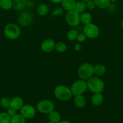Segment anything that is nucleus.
I'll use <instances>...</instances> for the list:
<instances>
[{"label":"nucleus","mask_w":123,"mask_h":123,"mask_svg":"<svg viewBox=\"0 0 123 123\" xmlns=\"http://www.w3.org/2000/svg\"><path fill=\"white\" fill-rule=\"evenodd\" d=\"M109 1H110V2H116L118 0H109Z\"/></svg>","instance_id":"37"},{"label":"nucleus","mask_w":123,"mask_h":123,"mask_svg":"<svg viewBox=\"0 0 123 123\" xmlns=\"http://www.w3.org/2000/svg\"><path fill=\"white\" fill-rule=\"evenodd\" d=\"M63 12V8L62 7H57L53 11V12L51 13V15L53 16H60L62 14Z\"/></svg>","instance_id":"29"},{"label":"nucleus","mask_w":123,"mask_h":123,"mask_svg":"<svg viewBox=\"0 0 123 123\" xmlns=\"http://www.w3.org/2000/svg\"><path fill=\"white\" fill-rule=\"evenodd\" d=\"M49 7L45 4H41L39 5L37 8V13L39 15L41 16H44L48 14L49 13Z\"/></svg>","instance_id":"20"},{"label":"nucleus","mask_w":123,"mask_h":123,"mask_svg":"<svg viewBox=\"0 0 123 123\" xmlns=\"http://www.w3.org/2000/svg\"><path fill=\"white\" fill-rule=\"evenodd\" d=\"M92 16L89 12H83L80 14V23L85 25L92 23Z\"/></svg>","instance_id":"18"},{"label":"nucleus","mask_w":123,"mask_h":123,"mask_svg":"<svg viewBox=\"0 0 123 123\" xmlns=\"http://www.w3.org/2000/svg\"><path fill=\"white\" fill-rule=\"evenodd\" d=\"M16 111H17L15 110V109H13V108H9L8 109H7V113L8 114V115H9L10 117H13L14 115H15L16 114H17Z\"/></svg>","instance_id":"32"},{"label":"nucleus","mask_w":123,"mask_h":123,"mask_svg":"<svg viewBox=\"0 0 123 123\" xmlns=\"http://www.w3.org/2000/svg\"><path fill=\"white\" fill-rule=\"evenodd\" d=\"M10 100L8 97H4L0 100V105L4 109H8L10 108Z\"/></svg>","instance_id":"27"},{"label":"nucleus","mask_w":123,"mask_h":123,"mask_svg":"<svg viewBox=\"0 0 123 123\" xmlns=\"http://www.w3.org/2000/svg\"><path fill=\"white\" fill-rule=\"evenodd\" d=\"M71 123L70 121H68V120H60L59 123Z\"/></svg>","instance_id":"36"},{"label":"nucleus","mask_w":123,"mask_h":123,"mask_svg":"<svg viewBox=\"0 0 123 123\" xmlns=\"http://www.w3.org/2000/svg\"><path fill=\"white\" fill-rule=\"evenodd\" d=\"M83 32L87 38L94 39L98 37L100 34V29L96 25L90 23L84 25L83 29Z\"/></svg>","instance_id":"7"},{"label":"nucleus","mask_w":123,"mask_h":123,"mask_svg":"<svg viewBox=\"0 0 123 123\" xmlns=\"http://www.w3.org/2000/svg\"><path fill=\"white\" fill-rule=\"evenodd\" d=\"M70 89L73 96L83 95L88 90L86 80L81 79L75 80L72 83Z\"/></svg>","instance_id":"5"},{"label":"nucleus","mask_w":123,"mask_h":123,"mask_svg":"<svg viewBox=\"0 0 123 123\" xmlns=\"http://www.w3.org/2000/svg\"><path fill=\"white\" fill-rule=\"evenodd\" d=\"M0 8L4 10H9L13 8L12 0H0Z\"/></svg>","instance_id":"22"},{"label":"nucleus","mask_w":123,"mask_h":123,"mask_svg":"<svg viewBox=\"0 0 123 123\" xmlns=\"http://www.w3.org/2000/svg\"><path fill=\"white\" fill-rule=\"evenodd\" d=\"M104 102V96L102 92L101 93H94L91 97V102L93 105L98 106L102 105Z\"/></svg>","instance_id":"13"},{"label":"nucleus","mask_w":123,"mask_h":123,"mask_svg":"<svg viewBox=\"0 0 123 123\" xmlns=\"http://www.w3.org/2000/svg\"><path fill=\"white\" fill-rule=\"evenodd\" d=\"M50 1L54 4H60L62 2L63 0H50Z\"/></svg>","instance_id":"34"},{"label":"nucleus","mask_w":123,"mask_h":123,"mask_svg":"<svg viewBox=\"0 0 123 123\" xmlns=\"http://www.w3.org/2000/svg\"><path fill=\"white\" fill-rule=\"evenodd\" d=\"M45 123H53L51 122V121H47V122H46Z\"/></svg>","instance_id":"40"},{"label":"nucleus","mask_w":123,"mask_h":123,"mask_svg":"<svg viewBox=\"0 0 123 123\" xmlns=\"http://www.w3.org/2000/svg\"><path fill=\"white\" fill-rule=\"evenodd\" d=\"M88 89L92 93H101L104 89V83L98 76H94L86 80Z\"/></svg>","instance_id":"1"},{"label":"nucleus","mask_w":123,"mask_h":123,"mask_svg":"<svg viewBox=\"0 0 123 123\" xmlns=\"http://www.w3.org/2000/svg\"><path fill=\"white\" fill-rule=\"evenodd\" d=\"M11 117L7 112L0 113V123H10Z\"/></svg>","instance_id":"28"},{"label":"nucleus","mask_w":123,"mask_h":123,"mask_svg":"<svg viewBox=\"0 0 123 123\" xmlns=\"http://www.w3.org/2000/svg\"><path fill=\"white\" fill-rule=\"evenodd\" d=\"M24 105V100L20 97L16 96V97H13L10 100V108L16 111L20 110Z\"/></svg>","instance_id":"12"},{"label":"nucleus","mask_w":123,"mask_h":123,"mask_svg":"<svg viewBox=\"0 0 123 123\" xmlns=\"http://www.w3.org/2000/svg\"><path fill=\"white\" fill-rule=\"evenodd\" d=\"M10 123H26V119L20 114H16L11 117Z\"/></svg>","instance_id":"24"},{"label":"nucleus","mask_w":123,"mask_h":123,"mask_svg":"<svg viewBox=\"0 0 123 123\" xmlns=\"http://www.w3.org/2000/svg\"><path fill=\"white\" fill-rule=\"evenodd\" d=\"M96 6L101 9L108 8L110 5V2L109 0H94Z\"/></svg>","instance_id":"23"},{"label":"nucleus","mask_w":123,"mask_h":123,"mask_svg":"<svg viewBox=\"0 0 123 123\" xmlns=\"http://www.w3.org/2000/svg\"><path fill=\"white\" fill-rule=\"evenodd\" d=\"M82 49V46L80 43H76L74 46V49L75 52H80Z\"/></svg>","instance_id":"33"},{"label":"nucleus","mask_w":123,"mask_h":123,"mask_svg":"<svg viewBox=\"0 0 123 123\" xmlns=\"http://www.w3.org/2000/svg\"><path fill=\"white\" fill-rule=\"evenodd\" d=\"M20 114L25 119H31L34 118L36 114V109L31 105H24L20 109Z\"/></svg>","instance_id":"10"},{"label":"nucleus","mask_w":123,"mask_h":123,"mask_svg":"<svg viewBox=\"0 0 123 123\" xmlns=\"http://www.w3.org/2000/svg\"><path fill=\"white\" fill-rule=\"evenodd\" d=\"M78 35V32L77 30H70L69 31H68L67 34H66V37L70 41H74L77 40V36Z\"/></svg>","instance_id":"26"},{"label":"nucleus","mask_w":123,"mask_h":123,"mask_svg":"<svg viewBox=\"0 0 123 123\" xmlns=\"http://www.w3.org/2000/svg\"><path fill=\"white\" fill-rule=\"evenodd\" d=\"M81 1H83V2H86L87 1H89V0H81Z\"/></svg>","instance_id":"39"},{"label":"nucleus","mask_w":123,"mask_h":123,"mask_svg":"<svg viewBox=\"0 0 123 123\" xmlns=\"http://www.w3.org/2000/svg\"><path fill=\"white\" fill-rule=\"evenodd\" d=\"M86 9V4L85 2L82 1H79L76 2L75 6L74 7V10L76 11L79 14H82V13L85 12Z\"/></svg>","instance_id":"21"},{"label":"nucleus","mask_w":123,"mask_h":123,"mask_svg":"<svg viewBox=\"0 0 123 123\" xmlns=\"http://www.w3.org/2000/svg\"><path fill=\"white\" fill-rule=\"evenodd\" d=\"M106 72H107V68L104 65L98 64L94 66V74H95L96 76H103L104 74H106Z\"/></svg>","instance_id":"15"},{"label":"nucleus","mask_w":123,"mask_h":123,"mask_svg":"<svg viewBox=\"0 0 123 123\" xmlns=\"http://www.w3.org/2000/svg\"><path fill=\"white\" fill-rule=\"evenodd\" d=\"M74 103L75 106L78 108H84L86 105V98L83 95H78V96H74Z\"/></svg>","instance_id":"14"},{"label":"nucleus","mask_w":123,"mask_h":123,"mask_svg":"<svg viewBox=\"0 0 123 123\" xmlns=\"http://www.w3.org/2000/svg\"><path fill=\"white\" fill-rule=\"evenodd\" d=\"M54 105L52 101L44 99L39 101L36 105L37 111L43 114H49L54 110Z\"/></svg>","instance_id":"6"},{"label":"nucleus","mask_w":123,"mask_h":123,"mask_svg":"<svg viewBox=\"0 0 123 123\" xmlns=\"http://www.w3.org/2000/svg\"><path fill=\"white\" fill-rule=\"evenodd\" d=\"M75 3V0H63L61 2L62 8L68 12L74 10Z\"/></svg>","instance_id":"17"},{"label":"nucleus","mask_w":123,"mask_h":123,"mask_svg":"<svg viewBox=\"0 0 123 123\" xmlns=\"http://www.w3.org/2000/svg\"><path fill=\"white\" fill-rule=\"evenodd\" d=\"M13 8L17 11H20L25 8L27 6V0H12Z\"/></svg>","instance_id":"16"},{"label":"nucleus","mask_w":123,"mask_h":123,"mask_svg":"<svg viewBox=\"0 0 123 123\" xmlns=\"http://www.w3.org/2000/svg\"><path fill=\"white\" fill-rule=\"evenodd\" d=\"M65 20L71 26H77L80 23V14L74 10L68 11L65 14Z\"/></svg>","instance_id":"8"},{"label":"nucleus","mask_w":123,"mask_h":123,"mask_svg":"<svg viewBox=\"0 0 123 123\" xmlns=\"http://www.w3.org/2000/svg\"><path fill=\"white\" fill-rule=\"evenodd\" d=\"M33 6V2L32 1H27V6L28 7H31Z\"/></svg>","instance_id":"35"},{"label":"nucleus","mask_w":123,"mask_h":123,"mask_svg":"<svg viewBox=\"0 0 123 123\" xmlns=\"http://www.w3.org/2000/svg\"><path fill=\"white\" fill-rule=\"evenodd\" d=\"M121 26H122V28L123 29V19H122L121 20Z\"/></svg>","instance_id":"38"},{"label":"nucleus","mask_w":123,"mask_h":123,"mask_svg":"<svg viewBox=\"0 0 123 123\" xmlns=\"http://www.w3.org/2000/svg\"><path fill=\"white\" fill-rule=\"evenodd\" d=\"M86 8L90 10H93L95 9V7H96V4L94 0H89L86 2Z\"/></svg>","instance_id":"30"},{"label":"nucleus","mask_w":123,"mask_h":123,"mask_svg":"<svg viewBox=\"0 0 123 123\" xmlns=\"http://www.w3.org/2000/svg\"><path fill=\"white\" fill-rule=\"evenodd\" d=\"M27 1H33V0H27Z\"/></svg>","instance_id":"41"},{"label":"nucleus","mask_w":123,"mask_h":123,"mask_svg":"<svg viewBox=\"0 0 123 123\" xmlns=\"http://www.w3.org/2000/svg\"><path fill=\"white\" fill-rule=\"evenodd\" d=\"M48 119L51 122L57 123L61 120V115L59 112L54 110L48 114Z\"/></svg>","instance_id":"19"},{"label":"nucleus","mask_w":123,"mask_h":123,"mask_svg":"<svg viewBox=\"0 0 123 123\" xmlns=\"http://www.w3.org/2000/svg\"><path fill=\"white\" fill-rule=\"evenodd\" d=\"M21 30L17 24L10 23L7 24L4 29V34L5 37L9 40L18 39L20 36Z\"/></svg>","instance_id":"3"},{"label":"nucleus","mask_w":123,"mask_h":123,"mask_svg":"<svg viewBox=\"0 0 123 123\" xmlns=\"http://www.w3.org/2000/svg\"><path fill=\"white\" fill-rule=\"evenodd\" d=\"M54 94L58 100L63 102L69 100L73 96L71 89L64 85L57 86L54 88Z\"/></svg>","instance_id":"2"},{"label":"nucleus","mask_w":123,"mask_h":123,"mask_svg":"<svg viewBox=\"0 0 123 123\" xmlns=\"http://www.w3.org/2000/svg\"><path fill=\"white\" fill-rule=\"evenodd\" d=\"M77 74L80 79L84 80H88L94 75V66L88 62L83 64L78 68Z\"/></svg>","instance_id":"4"},{"label":"nucleus","mask_w":123,"mask_h":123,"mask_svg":"<svg viewBox=\"0 0 123 123\" xmlns=\"http://www.w3.org/2000/svg\"><path fill=\"white\" fill-rule=\"evenodd\" d=\"M55 42L51 38H48L42 42L41 48L43 52L45 53H49L55 49Z\"/></svg>","instance_id":"11"},{"label":"nucleus","mask_w":123,"mask_h":123,"mask_svg":"<svg viewBox=\"0 0 123 123\" xmlns=\"http://www.w3.org/2000/svg\"><path fill=\"white\" fill-rule=\"evenodd\" d=\"M33 21V16L28 12L24 11L19 13L18 17V22L22 26H30Z\"/></svg>","instance_id":"9"},{"label":"nucleus","mask_w":123,"mask_h":123,"mask_svg":"<svg viewBox=\"0 0 123 123\" xmlns=\"http://www.w3.org/2000/svg\"><path fill=\"white\" fill-rule=\"evenodd\" d=\"M86 36L85 34L83 32V33L78 34L76 40H77L78 42H80V43H82V42H84V41L86 40Z\"/></svg>","instance_id":"31"},{"label":"nucleus","mask_w":123,"mask_h":123,"mask_svg":"<svg viewBox=\"0 0 123 123\" xmlns=\"http://www.w3.org/2000/svg\"><path fill=\"white\" fill-rule=\"evenodd\" d=\"M55 49L59 53H64L67 49V46L64 42H59L55 43Z\"/></svg>","instance_id":"25"}]
</instances>
